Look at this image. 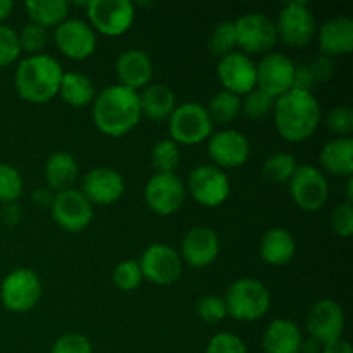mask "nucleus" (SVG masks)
<instances>
[{
	"mask_svg": "<svg viewBox=\"0 0 353 353\" xmlns=\"http://www.w3.org/2000/svg\"><path fill=\"white\" fill-rule=\"evenodd\" d=\"M93 123L107 137L130 133L141 119L140 95L123 85L107 86L95 95L92 109Z\"/></svg>",
	"mask_w": 353,
	"mask_h": 353,
	"instance_id": "nucleus-1",
	"label": "nucleus"
},
{
	"mask_svg": "<svg viewBox=\"0 0 353 353\" xmlns=\"http://www.w3.org/2000/svg\"><path fill=\"white\" fill-rule=\"evenodd\" d=\"M272 116L281 138L292 143H300L316 133L323 114L312 92L292 88L276 99Z\"/></svg>",
	"mask_w": 353,
	"mask_h": 353,
	"instance_id": "nucleus-2",
	"label": "nucleus"
},
{
	"mask_svg": "<svg viewBox=\"0 0 353 353\" xmlns=\"http://www.w3.org/2000/svg\"><path fill=\"white\" fill-rule=\"evenodd\" d=\"M62 65L57 59L47 54H34L23 59L14 72V86L17 95L31 103H47L59 95Z\"/></svg>",
	"mask_w": 353,
	"mask_h": 353,
	"instance_id": "nucleus-3",
	"label": "nucleus"
},
{
	"mask_svg": "<svg viewBox=\"0 0 353 353\" xmlns=\"http://www.w3.org/2000/svg\"><path fill=\"white\" fill-rule=\"evenodd\" d=\"M224 302H226L228 316L236 321L252 323L269 312L271 293L259 279L243 278L234 281L228 288Z\"/></svg>",
	"mask_w": 353,
	"mask_h": 353,
	"instance_id": "nucleus-4",
	"label": "nucleus"
},
{
	"mask_svg": "<svg viewBox=\"0 0 353 353\" xmlns=\"http://www.w3.org/2000/svg\"><path fill=\"white\" fill-rule=\"evenodd\" d=\"M278 40L292 48H303L310 45L317 33L316 16L307 2L293 0L279 9L278 21H274Z\"/></svg>",
	"mask_w": 353,
	"mask_h": 353,
	"instance_id": "nucleus-5",
	"label": "nucleus"
},
{
	"mask_svg": "<svg viewBox=\"0 0 353 353\" xmlns=\"http://www.w3.org/2000/svg\"><path fill=\"white\" fill-rule=\"evenodd\" d=\"M169 134L174 143L199 145L212 134V121L202 103L186 102L176 105L169 116Z\"/></svg>",
	"mask_w": 353,
	"mask_h": 353,
	"instance_id": "nucleus-6",
	"label": "nucleus"
},
{
	"mask_svg": "<svg viewBox=\"0 0 353 353\" xmlns=\"http://www.w3.org/2000/svg\"><path fill=\"white\" fill-rule=\"evenodd\" d=\"M236 31V47L243 54H269L278 43V31L276 24L268 14L248 12L234 21Z\"/></svg>",
	"mask_w": 353,
	"mask_h": 353,
	"instance_id": "nucleus-7",
	"label": "nucleus"
},
{
	"mask_svg": "<svg viewBox=\"0 0 353 353\" xmlns=\"http://www.w3.org/2000/svg\"><path fill=\"white\" fill-rule=\"evenodd\" d=\"M41 281L33 269L19 268L10 271L0 286V299L10 312H28L40 302Z\"/></svg>",
	"mask_w": 353,
	"mask_h": 353,
	"instance_id": "nucleus-8",
	"label": "nucleus"
},
{
	"mask_svg": "<svg viewBox=\"0 0 353 353\" xmlns=\"http://www.w3.org/2000/svg\"><path fill=\"white\" fill-rule=\"evenodd\" d=\"M288 185L293 202L305 212L323 209L330 199V183L326 176L321 169L310 164L299 165Z\"/></svg>",
	"mask_w": 353,
	"mask_h": 353,
	"instance_id": "nucleus-9",
	"label": "nucleus"
},
{
	"mask_svg": "<svg viewBox=\"0 0 353 353\" xmlns=\"http://www.w3.org/2000/svg\"><path fill=\"white\" fill-rule=\"evenodd\" d=\"M86 14L90 26L107 37H121L134 21V7L130 0H90Z\"/></svg>",
	"mask_w": 353,
	"mask_h": 353,
	"instance_id": "nucleus-10",
	"label": "nucleus"
},
{
	"mask_svg": "<svg viewBox=\"0 0 353 353\" xmlns=\"http://www.w3.org/2000/svg\"><path fill=\"white\" fill-rule=\"evenodd\" d=\"M50 209L52 217L59 228L69 233H79L86 230L93 221L92 203L76 188L55 193Z\"/></svg>",
	"mask_w": 353,
	"mask_h": 353,
	"instance_id": "nucleus-11",
	"label": "nucleus"
},
{
	"mask_svg": "<svg viewBox=\"0 0 353 353\" xmlns=\"http://www.w3.org/2000/svg\"><path fill=\"white\" fill-rule=\"evenodd\" d=\"M186 199L183 179L176 172H155L145 186L147 205L159 216L178 212Z\"/></svg>",
	"mask_w": 353,
	"mask_h": 353,
	"instance_id": "nucleus-12",
	"label": "nucleus"
},
{
	"mask_svg": "<svg viewBox=\"0 0 353 353\" xmlns=\"http://www.w3.org/2000/svg\"><path fill=\"white\" fill-rule=\"evenodd\" d=\"M141 274L154 285L168 286L179 279L183 272L181 255L165 243H154L141 254L138 261Z\"/></svg>",
	"mask_w": 353,
	"mask_h": 353,
	"instance_id": "nucleus-13",
	"label": "nucleus"
},
{
	"mask_svg": "<svg viewBox=\"0 0 353 353\" xmlns=\"http://www.w3.org/2000/svg\"><path fill=\"white\" fill-rule=\"evenodd\" d=\"M188 190L193 199L205 207H219L228 200L231 183L223 169L203 164L190 172Z\"/></svg>",
	"mask_w": 353,
	"mask_h": 353,
	"instance_id": "nucleus-14",
	"label": "nucleus"
},
{
	"mask_svg": "<svg viewBox=\"0 0 353 353\" xmlns=\"http://www.w3.org/2000/svg\"><path fill=\"white\" fill-rule=\"evenodd\" d=\"M54 40L57 48L72 61H85L92 57L97 48V33L86 21L65 19L55 28Z\"/></svg>",
	"mask_w": 353,
	"mask_h": 353,
	"instance_id": "nucleus-15",
	"label": "nucleus"
},
{
	"mask_svg": "<svg viewBox=\"0 0 353 353\" xmlns=\"http://www.w3.org/2000/svg\"><path fill=\"white\" fill-rule=\"evenodd\" d=\"M307 331L310 338L317 340L319 343L326 345L334 340H340L345 330V312L331 299L317 300L307 312L305 319Z\"/></svg>",
	"mask_w": 353,
	"mask_h": 353,
	"instance_id": "nucleus-16",
	"label": "nucleus"
},
{
	"mask_svg": "<svg viewBox=\"0 0 353 353\" xmlns=\"http://www.w3.org/2000/svg\"><path fill=\"white\" fill-rule=\"evenodd\" d=\"M217 76L226 92L234 95H247L257 88V68L250 55L243 52H231L219 59Z\"/></svg>",
	"mask_w": 353,
	"mask_h": 353,
	"instance_id": "nucleus-17",
	"label": "nucleus"
},
{
	"mask_svg": "<svg viewBox=\"0 0 353 353\" xmlns=\"http://www.w3.org/2000/svg\"><path fill=\"white\" fill-rule=\"evenodd\" d=\"M255 68H257V88L268 95L278 99L293 88L295 64L285 54L269 52L262 55Z\"/></svg>",
	"mask_w": 353,
	"mask_h": 353,
	"instance_id": "nucleus-18",
	"label": "nucleus"
},
{
	"mask_svg": "<svg viewBox=\"0 0 353 353\" xmlns=\"http://www.w3.org/2000/svg\"><path fill=\"white\" fill-rule=\"evenodd\" d=\"M209 157L219 169H234L243 165L250 157V143L238 130H223L210 134L207 145Z\"/></svg>",
	"mask_w": 353,
	"mask_h": 353,
	"instance_id": "nucleus-19",
	"label": "nucleus"
},
{
	"mask_svg": "<svg viewBox=\"0 0 353 353\" xmlns=\"http://www.w3.org/2000/svg\"><path fill=\"white\" fill-rule=\"evenodd\" d=\"M221 252L219 236L207 226H195L181 240V261L196 269L216 262Z\"/></svg>",
	"mask_w": 353,
	"mask_h": 353,
	"instance_id": "nucleus-20",
	"label": "nucleus"
},
{
	"mask_svg": "<svg viewBox=\"0 0 353 353\" xmlns=\"http://www.w3.org/2000/svg\"><path fill=\"white\" fill-rule=\"evenodd\" d=\"M124 188V178L119 171L110 168H95L85 174L79 192L92 205H109L123 196Z\"/></svg>",
	"mask_w": 353,
	"mask_h": 353,
	"instance_id": "nucleus-21",
	"label": "nucleus"
},
{
	"mask_svg": "<svg viewBox=\"0 0 353 353\" xmlns=\"http://www.w3.org/2000/svg\"><path fill=\"white\" fill-rule=\"evenodd\" d=\"M116 74L119 85L137 92L141 86H148L154 76V64L150 55L140 48L124 50L116 61Z\"/></svg>",
	"mask_w": 353,
	"mask_h": 353,
	"instance_id": "nucleus-22",
	"label": "nucleus"
},
{
	"mask_svg": "<svg viewBox=\"0 0 353 353\" xmlns=\"http://www.w3.org/2000/svg\"><path fill=\"white\" fill-rule=\"evenodd\" d=\"M317 41L324 55L338 57L353 50V21L348 16H334L317 30Z\"/></svg>",
	"mask_w": 353,
	"mask_h": 353,
	"instance_id": "nucleus-23",
	"label": "nucleus"
},
{
	"mask_svg": "<svg viewBox=\"0 0 353 353\" xmlns=\"http://www.w3.org/2000/svg\"><path fill=\"white\" fill-rule=\"evenodd\" d=\"M302 340L299 324L290 319H276L265 327L262 348L265 353H299Z\"/></svg>",
	"mask_w": 353,
	"mask_h": 353,
	"instance_id": "nucleus-24",
	"label": "nucleus"
},
{
	"mask_svg": "<svg viewBox=\"0 0 353 353\" xmlns=\"http://www.w3.org/2000/svg\"><path fill=\"white\" fill-rule=\"evenodd\" d=\"M296 252V241L293 234L285 228H272L265 231L261 240L259 254L261 259L269 265H286Z\"/></svg>",
	"mask_w": 353,
	"mask_h": 353,
	"instance_id": "nucleus-25",
	"label": "nucleus"
},
{
	"mask_svg": "<svg viewBox=\"0 0 353 353\" xmlns=\"http://www.w3.org/2000/svg\"><path fill=\"white\" fill-rule=\"evenodd\" d=\"M323 169L334 176L352 178L353 174V140L352 138H333L323 145L319 154Z\"/></svg>",
	"mask_w": 353,
	"mask_h": 353,
	"instance_id": "nucleus-26",
	"label": "nucleus"
},
{
	"mask_svg": "<svg viewBox=\"0 0 353 353\" xmlns=\"http://www.w3.org/2000/svg\"><path fill=\"white\" fill-rule=\"evenodd\" d=\"M141 116H147L152 121L169 119L172 110L176 109V95L169 86L154 83L145 86L140 95Z\"/></svg>",
	"mask_w": 353,
	"mask_h": 353,
	"instance_id": "nucleus-27",
	"label": "nucleus"
},
{
	"mask_svg": "<svg viewBox=\"0 0 353 353\" xmlns=\"http://www.w3.org/2000/svg\"><path fill=\"white\" fill-rule=\"evenodd\" d=\"M78 162L69 152H55L47 159L45 164V179L48 190L64 192L72 188V183L78 179Z\"/></svg>",
	"mask_w": 353,
	"mask_h": 353,
	"instance_id": "nucleus-28",
	"label": "nucleus"
},
{
	"mask_svg": "<svg viewBox=\"0 0 353 353\" xmlns=\"http://www.w3.org/2000/svg\"><path fill=\"white\" fill-rule=\"evenodd\" d=\"M59 95L72 107H85L95 100V86L86 74L64 72Z\"/></svg>",
	"mask_w": 353,
	"mask_h": 353,
	"instance_id": "nucleus-29",
	"label": "nucleus"
},
{
	"mask_svg": "<svg viewBox=\"0 0 353 353\" xmlns=\"http://www.w3.org/2000/svg\"><path fill=\"white\" fill-rule=\"evenodd\" d=\"M26 10L31 21L40 26L57 28L69 16V2L65 0H30L26 2Z\"/></svg>",
	"mask_w": 353,
	"mask_h": 353,
	"instance_id": "nucleus-30",
	"label": "nucleus"
},
{
	"mask_svg": "<svg viewBox=\"0 0 353 353\" xmlns=\"http://www.w3.org/2000/svg\"><path fill=\"white\" fill-rule=\"evenodd\" d=\"M205 109L212 124H228L236 119L238 114L241 112V99L234 93L223 90L210 97L209 105Z\"/></svg>",
	"mask_w": 353,
	"mask_h": 353,
	"instance_id": "nucleus-31",
	"label": "nucleus"
},
{
	"mask_svg": "<svg viewBox=\"0 0 353 353\" xmlns=\"http://www.w3.org/2000/svg\"><path fill=\"white\" fill-rule=\"evenodd\" d=\"M296 168H299V164H296L293 155L278 152V154L269 155L264 161V164H262V176L269 183L283 185V183H290Z\"/></svg>",
	"mask_w": 353,
	"mask_h": 353,
	"instance_id": "nucleus-32",
	"label": "nucleus"
},
{
	"mask_svg": "<svg viewBox=\"0 0 353 353\" xmlns=\"http://www.w3.org/2000/svg\"><path fill=\"white\" fill-rule=\"evenodd\" d=\"M150 161L157 172H174L181 162L178 143H174L171 138L157 141L150 152Z\"/></svg>",
	"mask_w": 353,
	"mask_h": 353,
	"instance_id": "nucleus-33",
	"label": "nucleus"
},
{
	"mask_svg": "<svg viewBox=\"0 0 353 353\" xmlns=\"http://www.w3.org/2000/svg\"><path fill=\"white\" fill-rule=\"evenodd\" d=\"M209 50L216 57H224L231 54L236 47V31H234V21H221L212 28L209 34Z\"/></svg>",
	"mask_w": 353,
	"mask_h": 353,
	"instance_id": "nucleus-34",
	"label": "nucleus"
},
{
	"mask_svg": "<svg viewBox=\"0 0 353 353\" xmlns=\"http://www.w3.org/2000/svg\"><path fill=\"white\" fill-rule=\"evenodd\" d=\"M24 188L23 176L14 165L0 162V203H14Z\"/></svg>",
	"mask_w": 353,
	"mask_h": 353,
	"instance_id": "nucleus-35",
	"label": "nucleus"
},
{
	"mask_svg": "<svg viewBox=\"0 0 353 353\" xmlns=\"http://www.w3.org/2000/svg\"><path fill=\"white\" fill-rule=\"evenodd\" d=\"M276 99L274 97L268 95L262 90L254 88L252 92H248L245 95V99L241 100V109H243L245 116H248L250 119H264L265 116L272 114L274 110Z\"/></svg>",
	"mask_w": 353,
	"mask_h": 353,
	"instance_id": "nucleus-36",
	"label": "nucleus"
},
{
	"mask_svg": "<svg viewBox=\"0 0 353 353\" xmlns=\"http://www.w3.org/2000/svg\"><path fill=\"white\" fill-rule=\"evenodd\" d=\"M112 281L123 292H133L143 281V274L138 261H123L116 265L112 272Z\"/></svg>",
	"mask_w": 353,
	"mask_h": 353,
	"instance_id": "nucleus-37",
	"label": "nucleus"
},
{
	"mask_svg": "<svg viewBox=\"0 0 353 353\" xmlns=\"http://www.w3.org/2000/svg\"><path fill=\"white\" fill-rule=\"evenodd\" d=\"M196 316L207 324H216L226 319L228 309L224 299L216 295H207L196 302Z\"/></svg>",
	"mask_w": 353,
	"mask_h": 353,
	"instance_id": "nucleus-38",
	"label": "nucleus"
},
{
	"mask_svg": "<svg viewBox=\"0 0 353 353\" xmlns=\"http://www.w3.org/2000/svg\"><path fill=\"white\" fill-rule=\"evenodd\" d=\"M326 126L338 138H350L353 131V110L348 105H338L327 112Z\"/></svg>",
	"mask_w": 353,
	"mask_h": 353,
	"instance_id": "nucleus-39",
	"label": "nucleus"
},
{
	"mask_svg": "<svg viewBox=\"0 0 353 353\" xmlns=\"http://www.w3.org/2000/svg\"><path fill=\"white\" fill-rule=\"evenodd\" d=\"M17 37H19L21 50H26L28 54H38L48 40L47 30L40 24L33 23V21L24 24L21 33H17Z\"/></svg>",
	"mask_w": 353,
	"mask_h": 353,
	"instance_id": "nucleus-40",
	"label": "nucleus"
},
{
	"mask_svg": "<svg viewBox=\"0 0 353 353\" xmlns=\"http://www.w3.org/2000/svg\"><path fill=\"white\" fill-rule=\"evenodd\" d=\"M21 55V45L17 31L0 24V68L10 65Z\"/></svg>",
	"mask_w": 353,
	"mask_h": 353,
	"instance_id": "nucleus-41",
	"label": "nucleus"
},
{
	"mask_svg": "<svg viewBox=\"0 0 353 353\" xmlns=\"http://www.w3.org/2000/svg\"><path fill=\"white\" fill-rule=\"evenodd\" d=\"M205 353H248V350L245 341L236 334L217 333L210 338Z\"/></svg>",
	"mask_w": 353,
	"mask_h": 353,
	"instance_id": "nucleus-42",
	"label": "nucleus"
},
{
	"mask_svg": "<svg viewBox=\"0 0 353 353\" xmlns=\"http://www.w3.org/2000/svg\"><path fill=\"white\" fill-rule=\"evenodd\" d=\"M52 353H93L92 343L79 333H65L55 340Z\"/></svg>",
	"mask_w": 353,
	"mask_h": 353,
	"instance_id": "nucleus-43",
	"label": "nucleus"
},
{
	"mask_svg": "<svg viewBox=\"0 0 353 353\" xmlns=\"http://www.w3.org/2000/svg\"><path fill=\"white\" fill-rule=\"evenodd\" d=\"M331 226L334 233L340 234L341 238H350L353 233V207L352 203L345 202L334 207L331 214Z\"/></svg>",
	"mask_w": 353,
	"mask_h": 353,
	"instance_id": "nucleus-44",
	"label": "nucleus"
},
{
	"mask_svg": "<svg viewBox=\"0 0 353 353\" xmlns=\"http://www.w3.org/2000/svg\"><path fill=\"white\" fill-rule=\"evenodd\" d=\"M309 68L312 71L317 85L324 81H330L331 76L334 74V59L330 57V55L321 54L317 57H314L312 62H309Z\"/></svg>",
	"mask_w": 353,
	"mask_h": 353,
	"instance_id": "nucleus-45",
	"label": "nucleus"
},
{
	"mask_svg": "<svg viewBox=\"0 0 353 353\" xmlns=\"http://www.w3.org/2000/svg\"><path fill=\"white\" fill-rule=\"evenodd\" d=\"M316 79H314L312 71H310L309 64H299L295 65V72H293V90H302V92H312L316 86Z\"/></svg>",
	"mask_w": 353,
	"mask_h": 353,
	"instance_id": "nucleus-46",
	"label": "nucleus"
},
{
	"mask_svg": "<svg viewBox=\"0 0 353 353\" xmlns=\"http://www.w3.org/2000/svg\"><path fill=\"white\" fill-rule=\"evenodd\" d=\"M323 353H353L352 345L347 340L340 338V340H334L331 343L323 345Z\"/></svg>",
	"mask_w": 353,
	"mask_h": 353,
	"instance_id": "nucleus-47",
	"label": "nucleus"
},
{
	"mask_svg": "<svg viewBox=\"0 0 353 353\" xmlns=\"http://www.w3.org/2000/svg\"><path fill=\"white\" fill-rule=\"evenodd\" d=\"M2 217L7 224H16L21 217V212L19 209H17L16 203H7L6 209H3L2 212Z\"/></svg>",
	"mask_w": 353,
	"mask_h": 353,
	"instance_id": "nucleus-48",
	"label": "nucleus"
},
{
	"mask_svg": "<svg viewBox=\"0 0 353 353\" xmlns=\"http://www.w3.org/2000/svg\"><path fill=\"white\" fill-rule=\"evenodd\" d=\"M299 353H323V343L314 338H307V340H302Z\"/></svg>",
	"mask_w": 353,
	"mask_h": 353,
	"instance_id": "nucleus-49",
	"label": "nucleus"
},
{
	"mask_svg": "<svg viewBox=\"0 0 353 353\" xmlns=\"http://www.w3.org/2000/svg\"><path fill=\"white\" fill-rule=\"evenodd\" d=\"M33 200L38 203V205L47 207V205H52V200H54V196L50 195V190L41 188V190H38V192H34Z\"/></svg>",
	"mask_w": 353,
	"mask_h": 353,
	"instance_id": "nucleus-50",
	"label": "nucleus"
},
{
	"mask_svg": "<svg viewBox=\"0 0 353 353\" xmlns=\"http://www.w3.org/2000/svg\"><path fill=\"white\" fill-rule=\"evenodd\" d=\"M14 9L12 0H0V21L7 19Z\"/></svg>",
	"mask_w": 353,
	"mask_h": 353,
	"instance_id": "nucleus-51",
	"label": "nucleus"
},
{
	"mask_svg": "<svg viewBox=\"0 0 353 353\" xmlns=\"http://www.w3.org/2000/svg\"><path fill=\"white\" fill-rule=\"evenodd\" d=\"M347 202L352 203L353 202V179L348 178L347 183Z\"/></svg>",
	"mask_w": 353,
	"mask_h": 353,
	"instance_id": "nucleus-52",
	"label": "nucleus"
}]
</instances>
